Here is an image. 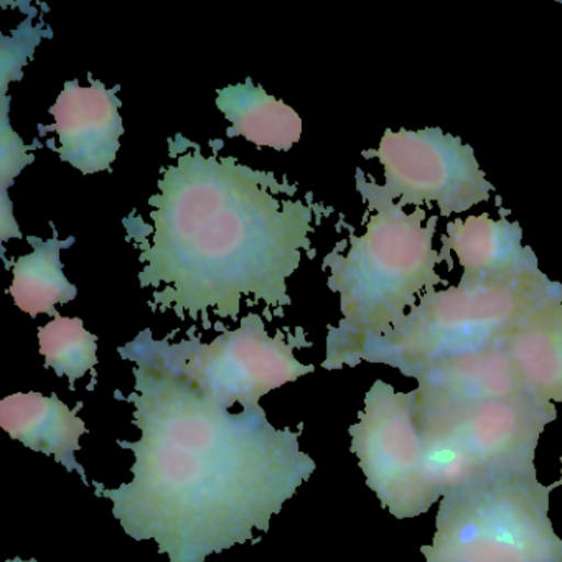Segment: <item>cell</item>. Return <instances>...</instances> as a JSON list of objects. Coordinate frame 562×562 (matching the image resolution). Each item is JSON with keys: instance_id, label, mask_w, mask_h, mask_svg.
Returning a JSON list of instances; mask_svg holds the SVG:
<instances>
[{"instance_id": "obj_1", "label": "cell", "mask_w": 562, "mask_h": 562, "mask_svg": "<svg viewBox=\"0 0 562 562\" xmlns=\"http://www.w3.org/2000/svg\"><path fill=\"white\" fill-rule=\"evenodd\" d=\"M134 363V426L143 437L117 446L136 456L131 483L97 486L131 538L156 539L170 562H205L269 531V521L314 473L299 432L276 429L261 406L229 413L203 384L187 341L144 330L126 347Z\"/></svg>"}, {"instance_id": "obj_2", "label": "cell", "mask_w": 562, "mask_h": 562, "mask_svg": "<svg viewBox=\"0 0 562 562\" xmlns=\"http://www.w3.org/2000/svg\"><path fill=\"white\" fill-rule=\"evenodd\" d=\"M169 144L149 223L124 220L150 308L205 325L238 321L243 304L261 305L269 321L284 315L288 279L314 256L312 235L330 210L285 176L222 156V140L212 154L183 136Z\"/></svg>"}, {"instance_id": "obj_3", "label": "cell", "mask_w": 562, "mask_h": 562, "mask_svg": "<svg viewBox=\"0 0 562 562\" xmlns=\"http://www.w3.org/2000/svg\"><path fill=\"white\" fill-rule=\"evenodd\" d=\"M357 189L368 206L367 229L350 228L341 248L324 259L330 269L328 289L340 295L341 321L328 328L327 358L322 367L340 370L361 363L364 348L393 330L416 305L417 295L432 291L442 278L437 265L446 259L434 248L437 216L420 206L413 213L380 192L357 169Z\"/></svg>"}, {"instance_id": "obj_4", "label": "cell", "mask_w": 562, "mask_h": 562, "mask_svg": "<svg viewBox=\"0 0 562 562\" xmlns=\"http://www.w3.org/2000/svg\"><path fill=\"white\" fill-rule=\"evenodd\" d=\"M558 297L562 285L541 271L472 288L432 289L393 330L364 348L361 361L417 378L443 361L502 345L529 311Z\"/></svg>"}, {"instance_id": "obj_5", "label": "cell", "mask_w": 562, "mask_h": 562, "mask_svg": "<svg viewBox=\"0 0 562 562\" xmlns=\"http://www.w3.org/2000/svg\"><path fill=\"white\" fill-rule=\"evenodd\" d=\"M536 475L488 473L442 496L426 562H562L549 493Z\"/></svg>"}, {"instance_id": "obj_6", "label": "cell", "mask_w": 562, "mask_h": 562, "mask_svg": "<svg viewBox=\"0 0 562 562\" xmlns=\"http://www.w3.org/2000/svg\"><path fill=\"white\" fill-rule=\"evenodd\" d=\"M414 403L416 390L396 393L391 384L374 381L358 413L360 423L350 427L351 452L367 485L397 519L424 515L442 498L427 479Z\"/></svg>"}, {"instance_id": "obj_7", "label": "cell", "mask_w": 562, "mask_h": 562, "mask_svg": "<svg viewBox=\"0 0 562 562\" xmlns=\"http://www.w3.org/2000/svg\"><path fill=\"white\" fill-rule=\"evenodd\" d=\"M363 157L380 160L384 170L380 192L403 209L436 202L440 215L450 216L488 202L495 192L472 147L439 127L386 130L378 149L364 150Z\"/></svg>"}, {"instance_id": "obj_8", "label": "cell", "mask_w": 562, "mask_h": 562, "mask_svg": "<svg viewBox=\"0 0 562 562\" xmlns=\"http://www.w3.org/2000/svg\"><path fill=\"white\" fill-rule=\"evenodd\" d=\"M187 345L203 383L228 409L236 403L259 406L269 391L315 371L294 357L295 348L311 347L301 328L272 337L259 314L245 315L238 328L223 331L212 344L192 337Z\"/></svg>"}, {"instance_id": "obj_9", "label": "cell", "mask_w": 562, "mask_h": 562, "mask_svg": "<svg viewBox=\"0 0 562 562\" xmlns=\"http://www.w3.org/2000/svg\"><path fill=\"white\" fill-rule=\"evenodd\" d=\"M417 429L440 434L473 457L483 475H536L539 436L558 419L554 404L529 393L492 397L436 413H414Z\"/></svg>"}, {"instance_id": "obj_10", "label": "cell", "mask_w": 562, "mask_h": 562, "mask_svg": "<svg viewBox=\"0 0 562 562\" xmlns=\"http://www.w3.org/2000/svg\"><path fill=\"white\" fill-rule=\"evenodd\" d=\"M117 91L120 87L110 90L91 77L90 87L67 81L50 108L54 124L38 126L41 134H57L60 147L55 153L83 176L111 172L120 153L124 126Z\"/></svg>"}, {"instance_id": "obj_11", "label": "cell", "mask_w": 562, "mask_h": 562, "mask_svg": "<svg viewBox=\"0 0 562 562\" xmlns=\"http://www.w3.org/2000/svg\"><path fill=\"white\" fill-rule=\"evenodd\" d=\"M440 255L452 268V255L463 268L459 285L506 281L539 272L538 259L528 246H522V229L508 218L493 220L488 213L450 222L440 238Z\"/></svg>"}, {"instance_id": "obj_12", "label": "cell", "mask_w": 562, "mask_h": 562, "mask_svg": "<svg viewBox=\"0 0 562 562\" xmlns=\"http://www.w3.org/2000/svg\"><path fill=\"white\" fill-rule=\"evenodd\" d=\"M414 413H436L492 397L528 393L502 345L452 358L416 378Z\"/></svg>"}, {"instance_id": "obj_13", "label": "cell", "mask_w": 562, "mask_h": 562, "mask_svg": "<svg viewBox=\"0 0 562 562\" xmlns=\"http://www.w3.org/2000/svg\"><path fill=\"white\" fill-rule=\"evenodd\" d=\"M80 409L81 404L71 411L57 394H12L0 403V427L29 449L55 457L68 472L75 470L88 483L83 465L75 459V452L81 449L80 437L88 432L78 416Z\"/></svg>"}, {"instance_id": "obj_14", "label": "cell", "mask_w": 562, "mask_h": 562, "mask_svg": "<svg viewBox=\"0 0 562 562\" xmlns=\"http://www.w3.org/2000/svg\"><path fill=\"white\" fill-rule=\"evenodd\" d=\"M502 347L532 397L562 403V297L529 311L503 337Z\"/></svg>"}, {"instance_id": "obj_15", "label": "cell", "mask_w": 562, "mask_h": 562, "mask_svg": "<svg viewBox=\"0 0 562 562\" xmlns=\"http://www.w3.org/2000/svg\"><path fill=\"white\" fill-rule=\"evenodd\" d=\"M216 106L229 123L226 137L241 136L256 147L281 153H288L301 140V116L284 101L252 83L251 78L220 90Z\"/></svg>"}, {"instance_id": "obj_16", "label": "cell", "mask_w": 562, "mask_h": 562, "mask_svg": "<svg viewBox=\"0 0 562 562\" xmlns=\"http://www.w3.org/2000/svg\"><path fill=\"white\" fill-rule=\"evenodd\" d=\"M54 238L41 239L29 236L32 252L15 259L12 266V284L9 294L14 299L15 305L32 318L37 315L57 317V305H65L77 299V285L68 281L61 262V251L70 248L75 243L74 236L58 239V232L54 225Z\"/></svg>"}, {"instance_id": "obj_17", "label": "cell", "mask_w": 562, "mask_h": 562, "mask_svg": "<svg viewBox=\"0 0 562 562\" xmlns=\"http://www.w3.org/2000/svg\"><path fill=\"white\" fill-rule=\"evenodd\" d=\"M38 345L45 368L67 376L71 386L98 364V337L85 328L81 318L57 315L38 328Z\"/></svg>"}, {"instance_id": "obj_18", "label": "cell", "mask_w": 562, "mask_h": 562, "mask_svg": "<svg viewBox=\"0 0 562 562\" xmlns=\"http://www.w3.org/2000/svg\"><path fill=\"white\" fill-rule=\"evenodd\" d=\"M424 465L427 479L440 496L476 476L483 475L479 463L465 449L440 434L423 432Z\"/></svg>"}, {"instance_id": "obj_19", "label": "cell", "mask_w": 562, "mask_h": 562, "mask_svg": "<svg viewBox=\"0 0 562 562\" xmlns=\"http://www.w3.org/2000/svg\"><path fill=\"white\" fill-rule=\"evenodd\" d=\"M35 12L29 15L27 21L22 22L18 31L12 32V38L2 35V64H0V85L2 93H8L9 83L22 78V68L34 57L35 47L44 38V31L32 25Z\"/></svg>"}, {"instance_id": "obj_20", "label": "cell", "mask_w": 562, "mask_h": 562, "mask_svg": "<svg viewBox=\"0 0 562 562\" xmlns=\"http://www.w3.org/2000/svg\"><path fill=\"white\" fill-rule=\"evenodd\" d=\"M9 103H11V98L8 97V93H2V100H0V104H2L0 108V117H2V126H0V196L2 200L9 199L8 190L15 177L22 172L24 167L34 162V156L29 154V147L11 127Z\"/></svg>"}, {"instance_id": "obj_21", "label": "cell", "mask_w": 562, "mask_h": 562, "mask_svg": "<svg viewBox=\"0 0 562 562\" xmlns=\"http://www.w3.org/2000/svg\"><path fill=\"white\" fill-rule=\"evenodd\" d=\"M5 562H37V559H31V561H22L21 558H14V559H9V561H5Z\"/></svg>"}, {"instance_id": "obj_22", "label": "cell", "mask_w": 562, "mask_h": 562, "mask_svg": "<svg viewBox=\"0 0 562 562\" xmlns=\"http://www.w3.org/2000/svg\"><path fill=\"white\" fill-rule=\"evenodd\" d=\"M561 465H562V453H561ZM552 486H554V488H558V486H562V475H561V480H559V482L552 483Z\"/></svg>"}]
</instances>
